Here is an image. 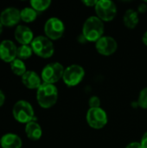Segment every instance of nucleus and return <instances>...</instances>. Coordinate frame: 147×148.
Segmentation results:
<instances>
[{
    "instance_id": "obj_11",
    "label": "nucleus",
    "mask_w": 147,
    "mask_h": 148,
    "mask_svg": "<svg viewBox=\"0 0 147 148\" xmlns=\"http://www.w3.org/2000/svg\"><path fill=\"white\" fill-rule=\"evenodd\" d=\"M21 20L20 10L15 7H8L0 14V22L3 26L11 27L16 25Z\"/></svg>"
},
{
    "instance_id": "obj_9",
    "label": "nucleus",
    "mask_w": 147,
    "mask_h": 148,
    "mask_svg": "<svg viewBox=\"0 0 147 148\" xmlns=\"http://www.w3.org/2000/svg\"><path fill=\"white\" fill-rule=\"evenodd\" d=\"M107 114L101 108L88 109L87 113V122L92 128L101 129L107 124Z\"/></svg>"
},
{
    "instance_id": "obj_2",
    "label": "nucleus",
    "mask_w": 147,
    "mask_h": 148,
    "mask_svg": "<svg viewBox=\"0 0 147 148\" xmlns=\"http://www.w3.org/2000/svg\"><path fill=\"white\" fill-rule=\"evenodd\" d=\"M58 100V89L55 84L43 82L36 91V101L42 108L53 107Z\"/></svg>"
},
{
    "instance_id": "obj_27",
    "label": "nucleus",
    "mask_w": 147,
    "mask_h": 148,
    "mask_svg": "<svg viewBox=\"0 0 147 148\" xmlns=\"http://www.w3.org/2000/svg\"><path fill=\"white\" fill-rule=\"evenodd\" d=\"M140 144L142 146V148H147V132H146L144 135L142 136Z\"/></svg>"
},
{
    "instance_id": "obj_13",
    "label": "nucleus",
    "mask_w": 147,
    "mask_h": 148,
    "mask_svg": "<svg viewBox=\"0 0 147 148\" xmlns=\"http://www.w3.org/2000/svg\"><path fill=\"white\" fill-rule=\"evenodd\" d=\"M15 38L22 45L31 44L34 40L32 30L25 25H18L15 29Z\"/></svg>"
},
{
    "instance_id": "obj_12",
    "label": "nucleus",
    "mask_w": 147,
    "mask_h": 148,
    "mask_svg": "<svg viewBox=\"0 0 147 148\" xmlns=\"http://www.w3.org/2000/svg\"><path fill=\"white\" fill-rule=\"evenodd\" d=\"M17 57V47L11 40L0 42V58L5 62H11Z\"/></svg>"
},
{
    "instance_id": "obj_10",
    "label": "nucleus",
    "mask_w": 147,
    "mask_h": 148,
    "mask_svg": "<svg viewBox=\"0 0 147 148\" xmlns=\"http://www.w3.org/2000/svg\"><path fill=\"white\" fill-rule=\"evenodd\" d=\"M117 48L118 43L112 36H103L95 42V49L98 53L106 56L113 55L117 50Z\"/></svg>"
},
{
    "instance_id": "obj_23",
    "label": "nucleus",
    "mask_w": 147,
    "mask_h": 148,
    "mask_svg": "<svg viewBox=\"0 0 147 148\" xmlns=\"http://www.w3.org/2000/svg\"><path fill=\"white\" fill-rule=\"evenodd\" d=\"M88 105L89 108H101V100L99 97L94 95L90 97L88 100Z\"/></svg>"
},
{
    "instance_id": "obj_20",
    "label": "nucleus",
    "mask_w": 147,
    "mask_h": 148,
    "mask_svg": "<svg viewBox=\"0 0 147 148\" xmlns=\"http://www.w3.org/2000/svg\"><path fill=\"white\" fill-rule=\"evenodd\" d=\"M51 4L50 0H31V7L37 12H42L46 10Z\"/></svg>"
},
{
    "instance_id": "obj_15",
    "label": "nucleus",
    "mask_w": 147,
    "mask_h": 148,
    "mask_svg": "<svg viewBox=\"0 0 147 148\" xmlns=\"http://www.w3.org/2000/svg\"><path fill=\"white\" fill-rule=\"evenodd\" d=\"M0 146L2 148H21L23 141L21 138L15 134H6L1 137Z\"/></svg>"
},
{
    "instance_id": "obj_5",
    "label": "nucleus",
    "mask_w": 147,
    "mask_h": 148,
    "mask_svg": "<svg viewBox=\"0 0 147 148\" xmlns=\"http://www.w3.org/2000/svg\"><path fill=\"white\" fill-rule=\"evenodd\" d=\"M64 70L63 65L60 62H51L42 69L41 78L45 83L54 84L62 79Z\"/></svg>"
},
{
    "instance_id": "obj_31",
    "label": "nucleus",
    "mask_w": 147,
    "mask_h": 148,
    "mask_svg": "<svg viewBox=\"0 0 147 148\" xmlns=\"http://www.w3.org/2000/svg\"><path fill=\"white\" fill-rule=\"evenodd\" d=\"M145 3H146V4H147V1H146V0L145 1Z\"/></svg>"
},
{
    "instance_id": "obj_4",
    "label": "nucleus",
    "mask_w": 147,
    "mask_h": 148,
    "mask_svg": "<svg viewBox=\"0 0 147 148\" xmlns=\"http://www.w3.org/2000/svg\"><path fill=\"white\" fill-rule=\"evenodd\" d=\"M33 52L42 58H49L54 55L55 48L52 41L44 36H38L31 42Z\"/></svg>"
},
{
    "instance_id": "obj_25",
    "label": "nucleus",
    "mask_w": 147,
    "mask_h": 148,
    "mask_svg": "<svg viewBox=\"0 0 147 148\" xmlns=\"http://www.w3.org/2000/svg\"><path fill=\"white\" fill-rule=\"evenodd\" d=\"M97 2L98 1H95V0H84V1H82V3L88 7H93V6L94 7L96 5Z\"/></svg>"
},
{
    "instance_id": "obj_16",
    "label": "nucleus",
    "mask_w": 147,
    "mask_h": 148,
    "mask_svg": "<svg viewBox=\"0 0 147 148\" xmlns=\"http://www.w3.org/2000/svg\"><path fill=\"white\" fill-rule=\"evenodd\" d=\"M25 133L30 140H38L42 135L41 126L36 121H30L25 126Z\"/></svg>"
},
{
    "instance_id": "obj_19",
    "label": "nucleus",
    "mask_w": 147,
    "mask_h": 148,
    "mask_svg": "<svg viewBox=\"0 0 147 148\" xmlns=\"http://www.w3.org/2000/svg\"><path fill=\"white\" fill-rule=\"evenodd\" d=\"M10 69L15 75H21V76H23L27 71L26 65L24 64L23 60H20L18 58L15 59L13 62H10Z\"/></svg>"
},
{
    "instance_id": "obj_6",
    "label": "nucleus",
    "mask_w": 147,
    "mask_h": 148,
    "mask_svg": "<svg viewBox=\"0 0 147 148\" xmlns=\"http://www.w3.org/2000/svg\"><path fill=\"white\" fill-rule=\"evenodd\" d=\"M97 16L103 22H110L117 14V7L113 1L100 0L94 6Z\"/></svg>"
},
{
    "instance_id": "obj_21",
    "label": "nucleus",
    "mask_w": 147,
    "mask_h": 148,
    "mask_svg": "<svg viewBox=\"0 0 147 148\" xmlns=\"http://www.w3.org/2000/svg\"><path fill=\"white\" fill-rule=\"evenodd\" d=\"M33 53V49L29 45H21L17 48V58L20 60L29 59Z\"/></svg>"
},
{
    "instance_id": "obj_17",
    "label": "nucleus",
    "mask_w": 147,
    "mask_h": 148,
    "mask_svg": "<svg viewBox=\"0 0 147 148\" xmlns=\"http://www.w3.org/2000/svg\"><path fill=\"white\" fill-rule=\"evenodd\" d=\"M139 21V13L132 9L127 10L123 16V23L125 26L128 29H134L138 25Z\"/></svg>"
},
{
    "instance_id": "obj_22",
    "label": "nucleus",
    "mask_w": 147,
    "mask_h": 148,
    "mask_svg": "<svg viewBox=\"0 0 147 148\" xmlns=\"http://www.w3.org/2000/svg\"><path fill=\"white\" fill-rule=\"evenodd\" d=\"M137 104L141 108L147 109V88H144L140 91Z\"/></svg>"
},
{
    "instance_id": "obj_30",
    "label": "nucleus",
    "mask_w": 147,
    "mask_h": 148,
    "mask_svg": "<svg viewBox=\"0 0 147 148\" xmlns=\"http://www.w3.org/2000/svg\"><path fill=\"white\" fill-rule=\"evenodd\" d=\"M3 25L1 23V22H0V35H1V33L3 32Z\"/></svg>"
},
{
    "instance_id": "obj_1",
    "label": "nucleus",
    "mask_w": 147,
    "mask_h": 148,
    "mask_svg": "<svg viewBox=\"0 0 147 148\" xmlns=\"http://www.w3.org/2000/svg\"><path fill=\"white\" fill-rule=\"evenodd\" d=\"M105 30L104 22L97 16H89L84 23L82 27V36L88 42H96L103 36Z\"/></svg>"
},
{
    "instance_id": "obj_26",
    "label": "nucleus",
    "mask_w": 147,
    "mask_h": 148,
    "mask_svg": "<svg viewBox=\"0 0 147 148\" xmlns=\"http://www.w3.org/2000/svg\"><path fill=\"white\" fill-rule=\"evenodd\" d=\"M126 148H142V146H141V144H140V142H136V141H134V142H131V143H129Z\"/></svg>"
},
{
    "instance_id": "obj_8",
    "label": "nucleus",
    "mask_w": 147,
    "mask_h": 148,
    "mask_svg": "<svg viewBox=\"0 0 147 148\" xmlns=\"http://www.w3.org/2000/svg\"><path fill=\"white\" fill-rule=\"evenodd\" d=\"M65 31V25L63 22L57 17L49 18L44 24V32L50 40L60 39Z\"/></svg>"
},
{
    "instance_id": "obj_28",
    "label": "nucleus",
    "mask_w": 147,
    "mask_h": 148,
    "mask_svg": "<svg viewBox=\"0 0 147 148\" xmlns=\"http://www.w3.org/2000/svg\"><path fill=\"white\" fill-rule=\"evenodd\" d=\"M4 101H5V95L3 93V91L0 90V107H2L3 105Z\"/></svg>"
},
{
    "instance_id": "obj_29",
    "label": "nucleus",
    "mask_w": 147,
    "mask_h": 148,
    "mask_svg": "<svg viewBox=\"0 0 147 148\" xmlns=\"http://www.w3.org/2000/svg\"><path fill=\"white\" fill-rule=\"evenodd\" d=\"M142 41H143V43L147 46V31L144 33V35L142 36Z\"/></svg>"
},
{
    "instance_id": "obj_18",
    "label": "nucleus",
    "mask_w": 147,
    "mask_h": 148,
    "mask_svg": "<svg viewBox=\"0 0 147 148\" xmlns=\"http://www.w3.org/2000/svg\"><path fill=\"white\" fill-rule=\"evenodd\" d=\"M21 20L25 23L34 22L37 17V11L35 10L32 7H25L22 10H20Z\"/></svg>"
},
{
    "instance_id": "obj_14",
    "label": "nucleus",
    "mask_w": 147,
    "mask_h": 148,
    "mask_svg": "<svg viewBox=\"0 0 147 148\" xmlns=\"http://www.w3.org/2000/svg\"><path fill=\"white\" fill-rule=\"evenodd\" d=\"M22 82L29 89H38V88L42 84V78L35 71L31 70L26 71V73L22 76Z\"/></svg>"
},
{
    "instance_id": "obj_24",
    "label": "nucleus",
    "mask_w": 147,
    "mask_h": 148,
    "mask_svg": "<svg viewBox=\"0 0 147 148\" xmlns=\"http://www.w3.org/2000/svg\"><path fill=\"white\" fill-rule=\"evenodd\" d=\"M147 10V4L144 2V3H140L139 6H138V10H137V12L138 13H145L146 11Z\"/></svg>"
},
{
    "instance_id": "obj_7",
    "label": "nucleus",
    "mask_w": 147,
    "mask_h": 148,
    "mask_svg": "<svg viewBox=\"0 0 147 148\" xmlns=\"http://www.w3.org/2000/svg\"><path fill=\"white\" fill-rule=\"evenodd\" d=\"M84 76V69L80 65L72 64L65 69L62 80L68 87H75L81 82Z\"/></svg>"
},
{
    "instance_id": "obj_3",
    "label": "nucleus",
    "mask_w": 147,
    "mask_h": 148,
    "mask_svg": "<svg viewBox=\"0 0 147 148\" xmlns=\"http://www.w3.org/2000/svg\"><path fill=\"white\" fill-rule=\"evenodd\" d=\"M12 114L16 121L20 123H29L30 121H36L34 109L31 104L26 101L21 100L15 103Z\"/></svg>"
}]
</instances>
